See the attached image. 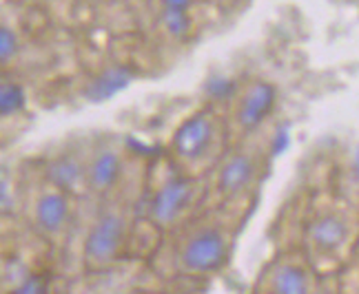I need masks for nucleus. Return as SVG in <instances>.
Returning a JSON list of instances; mask_svg holds the SVG:
<instances>
[{
	"mask_svg": "<svg viewBox=\"0 0 359 294\" xmlns=\"http://www.w3.org/2000/svg\"><path fill=\"white\" fill-rule=\"evenodd\" d=\"M162 24L173 38H184L191 31V16L189 11H162Z\"/></svg>",
	"mask_w": 359,
	"mask_h": 294,
	"instance_id": "nucleus-15",
	"label": "nucleus"
},
{
	"mask_svg": "<svg viewBox=\"0 0 359 294\" xmlns=\"http://www.w3.org/2000/svg\"><path fill=\"white\" fill-rule=\"evenodd\" d=\"M27 104L22 84L13 80H0V120L18 115Z\"/></svg>",
	"mask_w": 359,
	"mask_h": 294,
	"instance_id": "nucleus-13",
	"label": "nucleus"
},
{
	"mask_svg": "<svg viewBox=\"0 0 359 294\" xmlns=\"http://www.w3.org/2000/svg\"><path fill=\"white\" fill-rule=\"evenodd\" d=\"M193 0H160L162 11H189Z\"/></svg>",
	"mask_w": 359,
	"mask_h": 294,
	"instance_id": "nucleus-17",
	"label": "nucleus"
},
{
	"mask_svg": "<svg viewBox=\"0 0 359 294\" xmlns=\"http://www.w3.org/2000/svg\"><path fill=\"white\" fill-rule=\"evenodd\" d=\"M109 3H122V0H109Z\"/></svg>",
	"mask_w": 359,
	"mask_h": 294,
	"instance_id": "nucleus-18",
	"label": "nucleus"
},
{
	"mask_svg": "<svg viewBox=\"0 0 359 294\" xmlns=\"http://www.w3.org/2000/svg\"><path fill=\"white\" fill-rule=\"evenodd\" d=\"M131 80V74L127 71V69H107V71L102 76L95 78L89 89H87V95L91 97V100H109L111 95H116L120 89H124Z\"/></svg>",
	"mask_w": 359,
	"mask_h": 294,
	"instance_id": "nucleus-12",
	"label": "nucleus"
},
{
	"mask_svg": "<svg viewBox=\"0 0 359 294\" xmlns=\"http://www.w3.org/2000/svg\"><path fill=\"white\" fill-rule=\"evenodd\" d=\"M229 259L226 234L217 228H202L193 232L180 250V263L191 274H211Z\"/></svg>",
	"mask_w": 359,
	"mask_h": 294,
	"instance_id": "nucleus-3",
	"label": "nucleus"
},
{
	"mask_svg": "<svg viewBox=\"0 0 359 294\" xmlns=\"http://www.w3.org/2000/svg\"><path fill=\"white\" fill-rule=\"evenodd\" d=\"M271 290L286 292V294H304L311 290L309 272L295 263H282L278 270L271 274Z\"/></svg>",
	"mask_w": 359,
	"mask_h": 294,
	"instance_id": "nucleus-11",
	"label": "nucleus"
},
{
	"mask_svg": "<svg viewBox=\"0 0 359 294\" xmlns=\"http://www.w3.org/2000/svg\"><path fill=\"white\" fill-rule=\"evenodd\" d=\"M20 36L13 27L0 22V69L13 64L20 55Z\"/></svg>",
	"mask_w": 359,
	"mask_h": 294,
	"instance_id": "nucleus-14",
	"label": "nucleus"
},
{
	"mask_svg": "<svg viewBox=\"0 0 359 294\" xmlns=\"http://www.w3.org/2000/svg\"><path fill=\"white\" fill-rule=\"evenodd\" d=\"M309 244L313 246V250L322 257H335L339 255V250L348 244L351 239V228L344 217L326 213L322 217H317L311 226H309V234H306Z\"/></svg>",
	"mask_w": 359,
	"mask_h": 294,
	"instance_id": "nucleus-6",
	"label": "nucleus"
},
{
	"mask_svg": "<svg viewBox=\"0 0 359 294\" xmlns=\"http://www.w3.org/2000/svg\"><path fill=\"white\" fill-rule=\"evenodd\" d=\"M47 179L51 186H56L65 192L76 190L82 181H85V168L82 164L72 158V155H62L58 160H53L47 168Z\"/></svg>",
	"mask_w": 359,
	"mask_h": 294,
	"instance_id": "nucleus-10",
	"label": "nucleus"
},
{
	"mask_svg": "<svg viewBox=\"0 0 359 294\" xmlns=\"http://www.w3.org/2000/svg\"><path fill=\"white\" fill-rule=\"evenodd\" d=\"M34 223L47 237L60 234L69 223V195L56 186L40 192L34 202Z\"/></svg>",
	"mask_w": 359,
	"mask_h": 294,
	"instance_id": "nucleus-7",
	"label": "nucleus"
},
{
	"mask_svg": "<svg viewBox=\"0 0 359 294\" xmlns=\"http://www.w3.org/2000/svg\"><path fill=\"white\" fill-rule=\"evenodd\" d=\"M206 91H209L213 100H229L231 95H236L238 87L229 78H213L209 84H206Z\"/></svg>",
	"mask_w": 359,
	"mask_h": 294,
	"instance_id": "nucleus-16",
	"label": "nucleus"
},
{
	"mask_svg": "<svg viewBox=\"0 0 359 294\" xmlns=\"http://www.w3.org/2000/svg\"><path fill=\"white\" fill-rule=\"evenodd\" d=\"M198 197V184L189 177H175L156 192L151 202V221L158 226H173Z\"/></svg>",
	"mask_w": 359,
	"mask_h": 294,
	"instance_id": "nucleus-4",
	"label": "nucleus"
},
{
	"mask_svg": "<svg viewBox=\"0 0 359 294\" xmlns=\"http://www.w3.org/2000/svg\"><path fill=\"white\" fill-rule=\"evenodd\" d=\"M219 142V122L211 111H200V113L187 118L177 126L173 135V153L187 162L198 164L209 158V153L215 150Z\"/></svg>",
	"mask_w": 359,
	"mask_h": 294,
	"instance_id": "nucleus-2",
	"label": "nucleus"
},
{
	"mask_svg": "<svg viewBox=\"0 0 359 294\" xmlns=\"http://www.w3.org/2000/svg\"><path fill=\"white\" fill-rule=\"evenodd\" d=\"M129 223L127 217L118 210H107L91 226L85 239V261L89 268L100 270L111 265L122 252V246L127 241Z\"/></svg>",
	"mask_w": 359,
	"mask_h": 294,
	"instance_id": "nucleus-1",
	"label": "nucleus"
},
{
	"mask_svg": "<svg viewBox=\"0 0 359 294\" xmlns=\"http://www.w3.org/2000/svg\"><path fill=\"white\" fill-rule=\"evenodd\" d=\"M275 91L273 84L264 80H255L244 89L238 102V124L242 131H253L269 118V113L275 106Z\"/></svg>",
	"mask_w": 359,
	"mask_h": 294,
	"instance_id": "nucleus-5",
	"label": "nucleus"
},
{
	"mask_svg": "<svg viewBox=\"0 0 359 294\" xmlns=\"http://www.w3.org/2000/svg\"><path fill=\"white\" fill-rule=\"evenodd\" d=\"M257 173L255 160L248 155V153H236L231 155L224 166L219 168L217 175V190L224 195V197H236L244 188L253 184Z\"/></svg>",
	"mask_w": 359,
	"mask_h": 294,
	"instance_id": "nucleus-8",
	"label": "nucleus"
},
{
	"mask_svg": "<svg viewBox=\"0 0 359 294\" xmlns=\"http://www.w3.org/2000/svg\"><path fill=\"white\" fill-rule=\"evenodd\" d=\"M122 171H124V164H122V158L116 150L95 153V158L85 168L87 186L93 192L104 195V192L114 190L118 186V181L122 179Z\"/></svg>",
	"mask_w": 359,
	"mask_h": 294,
	"instance_id": "nucleus-9",
	"label": "nucleus"
}]
</instances>
